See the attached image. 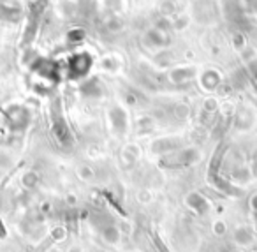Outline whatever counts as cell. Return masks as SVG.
<instances>
[{
  "label": "cell",
  "mask_w": 257,
  "mask_h": 252,
  "mask_svg": "<svg viewBox=\"0 0 257 252\" xmlns=\"http://www.w3.org/2000/svg\"><path fill=\"white\" fill-rule=\"evenodd\" d=\"M185 203L187 206H189L192 212L199 213V215H204V213L210 210V203H208V199L204 198L203 194H199V192H189L185 198Z\"/></svg>",
  "instance_id": "obj_1"
},
{
  "label": "cell",
  "mask_w": 257,
  "mask_h": 252,
  "mask_svg": "<svg viewBox=\"0 0 257 252\" xmlns=\"http://www.w3.org/2000/svg\"><path fill=\"white\" fill-rule=\"evenodd\" d=\"M253 231L250 227H238L234 231V241L241 247H248V245L253 243Z\"/></svg>",
  "instance_id": "obj_2"
},
{
  "label": "cell",
  "mask_w": 257,
  "mask_h": 252,
  "mask_svg": "<svg viewBox=\"0 0 257 252\" xmlns=\"http://www.w3.org/2000/svg\"><path fill=\"white\" fill-rule=\"evenodd\" d=\"M199 157H201V153L197 152V150L187 148L185 152H180L178 155H176V164H178V166H189V164L197 162Z\"/></svg>",
  "instance_id": "obj_3"
},
{
  "label": "cell",
  "mask_w": 257,
  "mask_h": 252,
  "mask_svg": "<svg viewBox=\"0 0 257 252\" xmlns=\"http://www.w3.org/2000/svg\"><path fill=\"white\" fill-rule=\"evenodd\" d=\"M100 236H102V240L106 241V243L109 245H118L120 243V229H118L116 226H106L102 229V233H100Z\"/></svg>",
  "instance_id": "obj_4"
},
{
  "label": "cell",
  "mask_w": 257,
  "mask_h": 252,
  "mask_svg": "<svg viewBox=\"0 0 257 252\" xmlns=\"http://www.w3.org/2000/svg\"><path fill=\"white\" fill-rule=\"evenodd\" d=\"M39 182H41V178L36 171H27L22 177V184H23V187H27V189H36L37 185H39Z\"/></svg>",
  "instance_id": "obj_5"
},
{
  "label": "cell",
  "mask_w": 257,
  "mask_h": 252,
  "mask_svg": "<svg viewBox=\"0 0 257 252\" xmlns=\"http://www.w3.org/2000/svg\"><path fill=\"white\" fill-rule=\"evenodd\" d=\"M211 227H213V233L218 234V236H222V234L225 233V229H227V226H225L224 220H215L213 226H211Z\"/></svg>",
  "instance_id": "obj_6"
},
{
  "label": "cell",
  "mask_w": 257,
  "mask_h": 252,
  "mask_svg": "<svg viewBox=\"0 0 257 252\" xmlns=\"http://www.w3.org/2000/svg\"><path fill=\"white\" fill-rule=\"evenodd\" d=\"M79 177H81L83 180H86V182H92L93 180V171L90 170V167L83 166V167H79Z\"/></svg>",
  "instance_id": "obj_7"
},
{
  "label": "cell",
  "mask_w": 257,
  "mask_h": 252,
  "mask_svg": "<svg viewBox=\"0 0 257 252\" xmlns=\"http://www.w3.org/2000/svg\"><path fill=\"white\" fill-rule=\"evenodd\" d=\"M250 206H252V208L257 212V194L252 196V199H250Z\"/></svg>",
  "instance_id": "obj_8"
},
{
  "label": "cell",
  "mask_w": 257,
  "mask_h": 252,
  "mask_svg": "<svg viewBox=\"0 0 257 252\" xmlns=\"http://www.w3.org/2000/svg\"><path fill=\"white\" fill-rule=\"evenodd\" d=\"M232 252H241V250H232Z\"/></svg>",
  "instance_id": "obj_9"
}]
</instances>
